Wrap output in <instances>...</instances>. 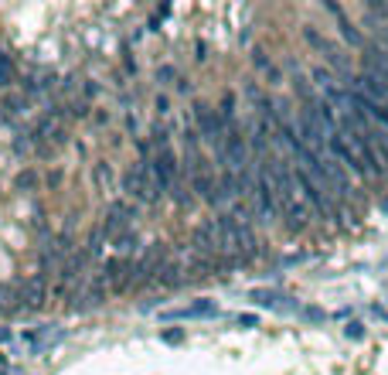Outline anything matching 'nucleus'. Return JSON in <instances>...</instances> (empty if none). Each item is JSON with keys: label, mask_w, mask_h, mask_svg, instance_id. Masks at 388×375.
<instances>
[{"label": "nucleus", "mask_w": 388, "mask_h": 375, "mask_svg": "<svg viewBox=\"0 0 388 375\" xmlns=\"http://www.w3.org/2000/svg\"><path fill=\"white\" fill-rule=\"evenodd\" d=\"M191 188L204 198V202H222V191H218V181L208 174V171H197V174H191Z\"/></svg>", "instance_id": "39448f33"}, {"label": "nucleus", "mask_w": 388, "mask_h": 375, "mask_svg": "<svg viewBox=\"0 0 388 375\" xmlns=\"http://www.w3.org/2000/svg\"><path fill=\"white\" fill-rule=\"evenodd\" d=\"M7 341H10V331H7V328H0V345H7Z\"/></svg>", "instance_id": "a211bd4d"}, {"label": "nucleus", "mask_w": 388, "mask_h": 375, "mask_svg": "<svg viewBox=\"0 0 388 375\" xmlns=\"http://www.w3.org/2000/svg\"><path fill=\"white\" fill-rule=\"evenodd\" d=\"M283 218H286V229H290V232H300V229L310 222V205H303V202L297 198L293 205L283 209Z\"/></svg>", "instance_id": "423d86ee"}, {"label": "nucleus", "mask_w": 388, "mask_h": 375, "mask_svg": "<svg viewBox=\"0 0 388 375\" xmlns=\"http://www.w3.org/2000/svg\"><path fill=\"white\" fill-rule=\"evenodd\" d=\"M103 239H106V236H103V229H96V232H92V239H89V252L103 250Z\"/></svg>", "instance_id": "9b49d317"}, {"label": "nucleus", "mask_w": 388, "mask_h": 375, "mask_svg": "<svg viewBox=\"0 0 388 375\" xmlns=\"http://www.w3.org/2000/svg\"><path fill=\"white\" fill-rule=\"evenodd\" d=\"M126 191H130L136 202H143V205H154L157 198L164 195V188H160V181H157L154 167L147 164V161L130 171V177H126Z\"/></svg>", "instance_id": "f257e3e1"}, {"label": "nucleus", "mask_w": 388, "mask_h": 375, "mask_svg": "<svg viewBox=\"0 0 388 375\" xmlns=\"http://www.w3.org/2000/svg\"><path fill=\"white\" fill-rule=\"evenodd\" d=\"M191 250L204 259H222V236H218V225L215 222H204L197 225L191 236Z\"/></svg>", "instance_id": "f03ea898"}, {"label": "nucleus", "mask_w": 388, "mask_h": 375, "mask_svg": "<svg viewBox=\"0 0 388 375\" xmlns=\"http://www.w3.org/2000/svg\"><path fill=\"white\" fill-rule=\"evenodd\" d=\"M348 338H354V341L364 338V328H361V324H348Z\"/></svg>", "instance_id": "dca6fc26"}, {"label": "nucleus", "mask_w": 388, "mask_h": 375, "mask_svg": "<svg viewBox=\"0 0 388 375\" xmlns=\"http://www.w3.org/2000/svg\"><path fill=\"white\" fill-rule=\"evenodd\" d=\"M211 314H218L215 300H197V304L184 307V311H170L167 317H211Z\"/></svg>", "instance_id": "0eeeda50"}, {"label": "nucleus", "mask_w": 388, "mask_h": 375, "mask_svg": "<svg viewBox=\"0 0 388 375\" xmlns=\"http://www.w3.org/2000/svg\"><path fill=\"white\" fill-rule=\"evenodd\" d=\"M116 246H119V250H130V246H136V236H133V232H123V236L116 239Z\"/></svg>", "instance_id": "ddd939ff"}, {"label": "nucleus", "mask_w": 388, "mask_h": 375, "mask_svg": "<svg viewBox=\"0 0 388 375\" xmlns=\"http://www.w3.org/2000/svg\"><path fill=\"white\" fill-rule=\"evenodd\" d=\"M181 273H184V270H181L177 263H167V266L157 273V284H160V287H181V280H184Z\"/></svg>", "instance_id": "1a4fd4ad"}, {"label": "nucleus", "mask_w": 388, "mask_h": 375, "mask_svg": "<svg viewBox=\"0 0 388 375\" xmlns=\"http://www.w3.org/2000/svg\"><path fill=\"white\" fill-rule=\"evenodd\" d=\"M375 317H382V321H388V311H385V307H375Z\"/></svg>", "instance_id": "6ab92c4d"}, {"label": "nucleus", "mask_w": 388, "mask_h": 375, "mask_svg": "<svg viewBox=\"0 0 388 375\" xmlns=\"http://www.w3.org/2000/svg\"><path fill=\"white\" fill-rule=\"evenodd\" d=\"M14 76H17L14 58H10L7 51H0V85H10V82H14Z\"/></svg>", "instance_id": "9d476101"}, {"label": "nucleus", "mask_w": 388, "mask_h": 375, "mask_svg": "<svg viewBox=\"0 0 388 375\" xmlns=\"http://www.w3.org/2000/svg\"><path fill=\"white\" fill-rule=\"evenodd\" d=\"M249 300L259 304V307H276V311H279V307H286L283 300H290V297H283V293H276V290H252Z\"/></svg>", "instance_id": "6e6552de"}, {"label": "nucleus", "mask_w": 388, "mask_h": 375, "mask_svg": "<svg viewBox=\"0 0 388 375\" xmlns=\"http://www.w3.org/2000/svg\"><path fill=\"white\" fill-rule=\"evenodd\" d=\"M181 338H184V331H164V341H167V345H177Z\"/></svg>", "instance_id": "2eb2a0df"}, {"label": "nucleus", "mask_w": 388, "mask_h": 375, "mask_svg": "<svg viewBox=\"0 0 388 375\" xmlns=\"http://www.w3.org/2000/svg\"><path fill=\"white\" fill-rule=\"evenodd\" d=\"M235 321H238V328H259V321H256V314H238Z\"/></svg>", "instance_id": "f8f14e48"}, {"label": "nucleus", "mask_w": 388, "mask_h": 375, "mask_svg": "<svg viewBox=\"0 0 388 375\" xmlns=\"http://www.w3.org/2000/svg\"><path fill=\"white\" fill-rule=\"evenodd\" d=\"M160 79H164V82H170V79H174V69H170V65H164V69H160Z\"/></svg>", "instance_id": "f3484780"}, {"label": "nucleus", "mask_w": 388, "mask_h": 375, "mask_svg": "<svg viewBox=\"0 0 388 375\" xmlns=\"http://www.w3.org/2000/svg\"><path fill=\"white\" fill-rule=\"evenodd\" d=\"M0 369H7V362H3V358H0Z\"/></svg>", "instance_id": "412c9836"}, {"label": "nucleus", "mask_w": 388, "mask_h": 375, "mask_svg": "<svg viewBox=\"0 0 388 375\" xmlns=\"http://www.w3.org/2000/svg\"><path fill=\"white\" fill-rule=\"evenodd\" d=\"M382 44H385V48H388V31H385V38H382Z\"/></svg>", "instance_id": "aec40b11"}, {"label": "nucleus", "mask_w": 388, "mask_h": 375, "mask_svg": "<svg viewBox=\"0 0 388 375\" xmlns=\"http://www.w3.org/2000/svg\"><path fill=\"white\" fill-rule=\"evenodd\" d=\"M150 167H154V174L164 191H170L177 184V157L170 154V147H160L154 154V161H150Z\"/></svg>", "instance_id": "7ed1b4c3"}, {"label": "nucleus", "mask_w": 388, "mask_h": 375, "mask_svg": "<svg viewBox=\"0 0 388 375\" xmlns=\"http://www.w3.org/2000/svg\"><path fill=\"white\" fill-rule=\"evenodd\" d=\"M17 290H21V300H24V307L28 311H38L44 307V300H48V284H44V277H31V280H24V284H17Z\"/></svg>", "instance_id": "20e7f679"}, {"label": "nucleus", "mask_w": 388, "mask_h": 375, "mask_svg": "<svg viewBox=\"0 0 388 375\" xmlns=\"http://www.w3.org/2000/svg\"><path fill=\"white\" fill-rule=\"evenodd\" d=\"M3 106H7V113H17V110L24 106V99H17V96H7V99H3Z\"/></svg>", "instance_id": "4468645a"}]
</instances>
